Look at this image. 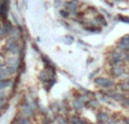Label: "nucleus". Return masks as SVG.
<instances>
[{
	"instance_id": "1",
	"label": "nucleus",
	"mask_w": 129,
	"mask_h": 124,
	"mask_svg": "<svg viewBox=\"0 0 129 124\" xmlns=\"http://www.w3.org/2000/svg\"><path fill=\"white\" fill-rule=\"evenodd\" d=\"M22 49L19 44V41L16 40H7L6 44L4 46V51H6V53H10L11 55H18L19 54V51Z\"/></svg>"
},
{
	"instance_id": "2",
	"label": "nucleus",
	"mask_w": 129,
	"mask_h": 124,
	"mask_svg": "<svg viewBox=\"0 0 129 124\" xmlns=\"http://www.w3.org/2000/svg\"><path fill=\"white\" fill-rule=\"evenodd\" d=\"M20 108V114L23 116H26V117H33L34 116V112H35V108H34L32 105L27 104V103L23 102L22 104L19 105Z\"/></svg>"
},
{
	"instance_id": "3",
	"label": "nucleus",
	"mask_w": 129,
	"mask_h": 124,
	"mask_svg": "<svg viewBox=\"0 0 129 124\" xmlns=\"http://www.w3.org/2000/svg\"><path fill=\"white\" fill-rule=\"evenodd\" d=\"M63 7H64V10H66L69 15H70V14H77L78 10H79V8H78V2H74L73 0L64 2Z\"/></svg>"
},
{
	"instance_id": "4",
	"label": "nucleus",
	"mask_w": 129,
	"mask_h": 124,
	"mask_svg": "<svg viewBox=\"0 0 129 124\" xmlns=\"http://www.w3.org/2000/svg\"><path fill=\"white\" fill-rule=\"evenodd\" d=\"M94 82H95L98 86L103 87V88H110V87L113 86V81L108 79V78H96V79L94 80Z\"/></svg>"
},
{
	"instance_id": "5",
	"label": "nucleus",
	"mask_w": 129,
	"mask_h": 124,
	"mask_svg": "<svg viewBox=\"0 0 129 124\" xmlns=\"http://www.w3.org/2000/svg\"><path fill=\"white\" fill-rule=\"evenodd\" d=\"M6 63H5V67H13V68H17L18 69V66H19V62H20V59L15 55L13 56H9V58H6Z\"/></svg>"
},
{
	"instance_id": "6",
	"label": "nucleus",
	"mask_w": 129,
	"mask_h": 124,
	"mask_svg": "<svg viewBox=\"0 0 129 124\" xmlns=\"http://www.w3.org/2000/svg\"><path fill=\"white\" fill-rule=\"evenodd\" d=\"M118 47L121 50V51H128L129 50V34L125 35L122 38H121L119 44H118Z\"/></svg>"
},
{
	"instance_id": "7",
	"label": "nucleus",
	"mask_w": 129,
	"mask_h": 124,
	"mask_svg": "<svg viewBox=\"0 0 129 124\" xmlns=\"http://www.w3.org/2000/svg\"><path fill=\"white\" fill-rule=\"evenodd\" d=\"M13 124H32L29 117H26V116H23L22 114L18 116H16L13 121Z\"/></svg>"
},
{
	"instance_id": "8",
	"label": "nucleus",
	"mask_w": 129,
	"mask_h": 124,
	"mask_svg": "<svg viewBox=\"0 0 129 124\" xmlns=\"http://www.w3.org/2000/svg\"><path fill=\"white\" fill-rule=\"evenodd\" d=\"M11 86H13V80L10 78L0 80V91H4L6 88H11Z\"/></svg>"
},
{
	"instance_id": "9",
	"label": "nucleus",
	"mask_w": 129,
	"mask_h": 124,
	"mask_svg": "<svg viewBox=\"0 0 129 124\" xmlns=\"http://www.w3.org/2000/svg\"><path fill=\"white\" fill-rule=\"evenodd\" d=\"M123 73H125V68L121 67V64L120 66H114L111 70V75L116 76V77H120V76H122Z\"/></svg>"
},
{
	"instance_id": "10",
	"label": "nucleus",
	"mask_w": 129,
	"mask_h": 124,
	"mask_svg": "<svg viewBox=\"0 0 129 124\" xmlns=\"http://www.w3.org/2000/svg\"><path fill=\"white\" fill-rule=\"evenodd\" d=\"M2 27H4V28H5V31H6V33L8 34L9 32H11V29H13L15 26H14V25L11 24V22H10V20L6 19V20H5V22H2Z\"/></svg>"
},
{
	"instance_id": "11",
	"label": "nucleus",
	"mask_w": 129,
	"mask_h": 124,
	"mask_svg": "<svg viewBox=\"0 0 129 124\" xmlns=\"http://www.w3.org/2000/svg\"><path fill=\"white\" fill-rule=\"evenodd\" d=\"M73 106H74V108H76V109H82L83 106H84V103H83V100L80 99V98H77V99L74 100Z\"/></svg>"
},
{
	"instance_id": "12",
	"label": "nucleus",
	"mask_w": 129,
	"mask_h": 124,
	"mask_svg": "<svg viewBox=\"0 0 129 124\" xmlns=\"http://www.w3.org/2000/svg\"><path fill=\"white\" fill-rule=\"evenodd\" d=\"M9 77H10V75H9V72L6 70V68H4V69H1V70H0V80L8 79Z\"/></svg>"
},
{
	"instance_id": "13",
	"label": "nucleus",
	"mask_w": 129,
	"mask_h": 124,
	"mask_svg": "<svg viewBox=\"0 0 129 124\" xmlns=\"http://www.w3.org/2000/svg\"><path fill=\"white\" fill-rule=\"evenodd\" d=\"M99 120H100V122L101 123H105V122H108V120H109V115H108L107 113H100L99 114Z\"/></svg>"
},
{
	"instance_id": "14",
	"label": "nucleus",
	"mask_w": 129,
	"mask_h": 124,
	"mask_svg": "<svg viewBox=\"0 0 129 124\" xmlns=\"http://www.w3.org/2000/svg\"><path fill=\"white\" fill-rule=\"evenodd\" d=\"M112 60H122V52H113L112 53Z\"/></svg>"
},
{
	"instance_id": "15",
	"label": "nucleus",
	"mask_w": 129,
	"mask_h": 124,
	"mask_svg": "<svg viewBox=\"0 0 129 124\" xmlns=\"http://www.w3.org/2000/svg\"><path fill=\"white\" fill-rule=\"evenodd\" d=\"M112 96V98H114V99L117 100H122L123 99V96L121 95V94H116V93H110Z\"/></svg>"
},
{
	"instance_id": "16",
	"label": "nucleus",
	"mask_w": 129,
	"mask_h": 124,
	"mask_svg": "<svg viewBox=\"0 0 129 124\" xmlns=\"http://www.w3.org/2000/svg\"><path fill=\"white\" fill-rule=\"evenodd\" d=\"M71 123L73 124H79V123H82V121H80V118L78 117V116H73V117H71Z\"/></svg>"
},
{
	"instance_id": "17",
	"label": "nucleus",
	"mask_w": 129,
	"mask_h": 124,
	"mask_svg": "<svg viewBox=\"0 0 129 124\" xmlns=\"http://www.w3.org/2000/svg\"><path fill=\"white\" fill-rule=\"evenodd\" d=\"M6 36H7V33H6V31H5V28L2 26H0V40L6 37Z\"/></svg>"
},
{
	"instance_id": "18",
	"label": "nucleus",
	"mask_w": 129,
	"mask_h": 124,
	"mask_svg": "<svg viewBox=\"0 0 129 124\" xmlns=\"http://www.w3.org/2000/svg\"><path fill=\"white\" fill-rule=\"evenodd\" d=\"M7 103V100H6V97H0V108H1L2 106H4L5 104Z\"/></svg>"
},
{
	"instance_id": "19",
	"label": "nucleus",
	"mask_w": 129,
	"mask_h": 124,
	"mask_svg": "<svg viewBox=\"0 0 129 124\" xmlns=\"http://www.w3.org/2000/svg\"><path fill=\"white\" fill-rule=\"evenodd\" d=\"M60 15L62 16L63 18H67V17H69V14L67 13L66 10H60Z\"/></svg>"
},
{
	"instance_id": "20",
	"label": "nucleus",
	"mask_w": 129,
	"mask_h": 124,
	"mask_svg": "<svg viewBox=\"0 0 129 124\" xmlns=\"http://www.w3.org/2000/svg\"><path fill=\"white\" fill-rule=\"evenodd\" d=\"M51 123V121L49 120V117L48 116H44V118H43V122H42V124H50Z\"/></svg>"
},
{
	"instance_id": "21",
	"label": "nucleus",
	"mask_w": 129,
	"mask_h": 124,
	"mask_svg": "<svg viewBox=\"0 0 129 124\" xmlns=\"http://www.w3.org/2000/svg\"><path fill=\"white\" fill-rule=\"evenodd\" d=\"M119 19L121 20V22H126V23H129V18H125V16H121Z\"/></svg>"
},
{
	"instance_id": "22",
	"label": "nucleus",
	"mask_w": 129,
	"mask_h": 124,
	"mask_svg": "<svg viewBox=\"0 0 129 124\" xmlns=\"http://www.w3.org/2000/svg\"><path fill=\"white\" fill-rule=\"evenodd\" d=\"M123 104H125L126 107H129V98H126L125 102H123Z\"/></svg>"
},
{
	"instance_id": "23",
	"label": "nucleus",
	"mask_w": 129,
	"mask_h": 124,
	"mask_svg": "<svg viewBox=\"0 0 129 124\" xmlns=\"http://www.w3.org/2000/svg\"><path fill=\"white\" fill-rule=\"evenodd\" d=\"M4 68H5V63L0 60V70H1V69H4Z\"/></svg>"
},
{
	"instance_id": "24",
	"label": "nucleus",
	"mask_w": 129,
	"mask_h": 124,
	"mask_svg": "<svg viewBox=\"0 0 129 124\" xmlns=\"http://www.w3.org/2000/svg\"><path fill=\"white\" fill-rule=\"evenodd\" d=\"M126 60H127V61H129V53L127 54V55H126Z\"/></svg>"
},
{
	"instance_id": "25",
	"label": "nucleus",
	"mask_w": 129,
	"mask_h": 124,
	"mask_svg": "<svg viewBox=\"0 0 129 124\" xmlns=\"http://www.w3.org/2000/svg\"><path fill=\"white\" fill-rule=\"evenodd\" d=\"M109 124H117L116 121H112V122H109Z\"/></svg>"
},
{
	"instance_id": "26",
	"label": "nucleus",
	"mask_w": 129,
	"mask_h": 124,
	"mask_svg": "<svg viewBox=\"0 0 129 124\" xmlns=\"http://www.w3.org/2000/svg\"><path fill=\"white\" fill-rule=\"evenodd\" d=\"M126 122H127V123H129V118H127V120H126Z\"/></svg>"
},
{
	"instance_id": "27",
	"label": "nucleus",
	"mask_w": 129,
	"mask_h": 124,
	"mask_svg": "<svg viewBox=\"0 0 129 124\" xmlns=\"http://www.w3.org/2000/svg\"><path fill=\"white\" fill-rule=\"evenodd\" d=\"M0 2H1V0H0Z\"/></svg>"
}]
</instances>
